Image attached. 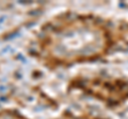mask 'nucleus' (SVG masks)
<instances>
[{"label":"nucleus","mask_w":128,"mask_h":119,"mask_svg":"<svg viewBox=\"0 0 128 119\" xmlns=\"http://www.w3.org/2000/svg\"><path fill=\"white\" fill-rule=\"evenodd\" d=\"M116 44L111 21L91 13L66 12L41 28L35 52L48 66L67 67L98 61Z\"/></svg>","instance_id":"1"},{"label":"nucleus","mask_w":128,"mask_h":119,"mask_svg":"<svg viewBox=\"0 0 128 119\" xmlns=\"http://www.w3.org/2000/svg\"><path fill=\"white\" fill-rule=\"evenodd\" d=\"M68 89L102 102L109 109L121 108L128 102V78L109 73L80 74L70 81Z\"/></svg>","instance_id":"2"},{"label":"nucleus","mask_w":128,"mask_h":119,"mask_svg":"<svg viewBox=\"0 0 128 119\" xmlns=\"http://www.w3.org/2000/svg\"><path fill=\"white\" fill-rule=\"evenodd\" d=\"M115 37L118 43L128 47V19L120 21L118 25L115 27Z\"/></svg>","instance_id":"3"},{"label":"nucleus","mask_w":128,"mask_h":119,"mask_svg":"<svg viewBox=\"0 0 128 119\" xmlns=\"http://www.w3.org/2000/svg\"><path fill=\"white\" fill-rule=\"evenodd\" d=\"M0 119H28L20 115L18 112L13 110H1L0 111Z\"/></svg>","instance_id":"4"},{"label":"nucleus","mask_w":128,"mask_h":119,"mask_svg":"<svg viewBox=\"0 0 128 119\" xmlns=\"http://www.w3.org/2000/svg\"><path fill=\"white\" fill-rule=\"evenodd\" d=\"M63 119H108V118H102L98 116H94V115L86 114V115H73L67 113L63 115Z\"/></svg>","instance_id":"5"}]
</instances>
